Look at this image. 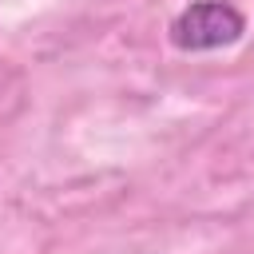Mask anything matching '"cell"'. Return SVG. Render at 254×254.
<instances>
[{"label":"cell","instance_id":"6da1fadb","mask_svg":"<svg viewBox=\"0 0 254 254\" xmlns=\"http://www.w3.org/2000/svg\"><path fill=\"white\" fill-rule=\"evenodd\" d=\"M246 32V16L230 0H194L171 20V44L183 52H214Z\"/></svg>","mask_w":254,"mask_h":254}]
</instances>
